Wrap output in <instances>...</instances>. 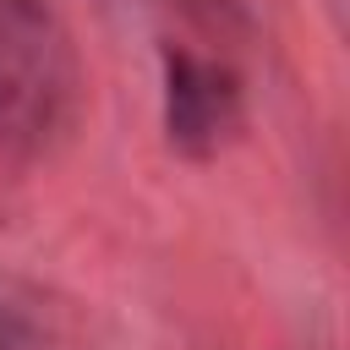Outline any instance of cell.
<instances>
[{
    "label": "cell",
    "mask_w": 350,
    "mask_h": 350,
    "mask_svg": "<svg viewBox=\"0 0 350 350\" xmlns=\"http://www.w3.org/2000/svg\"><path fill=\"white\" fill-rule=\"evenodd\" d=\"M77 49L49 0H0V191L22 186L77 120Z\"/></svg>",
    "instance_id": "obj_1"
},
{
    "label": "cell",
    "mask_w": 350,
    "mask_h": 350,
    "mask_svg": "<svg viewBox=\"0 0 350 350\" xmlns=\"http://www.w3.org/2000/svg\"><path fill=\"white\" fill-rule=\"evenodd\" d=\"M241 120V88L219 60L164 44V131L186 159H208Z\"/></svg>",
    "instance_id": "obj_2"
}]
</instances>
